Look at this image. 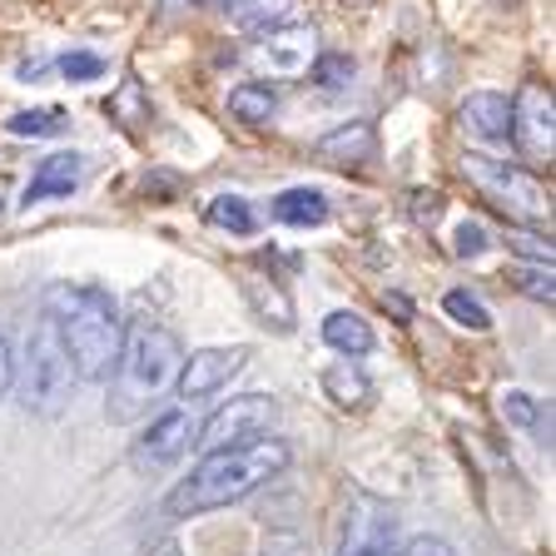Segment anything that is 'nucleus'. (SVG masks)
<instances>
[{"label": "nucleus", "instance_id": "1", "mask_svg": "<svg viewBox=\"0 0 556 556\" xmlns=\"http://www.w3.org/2000/svg\"><path fill=\"white\" fill-rule=\"evenodd\" d=\"M46 318L60 328L75 378L80 382H110L125 348V324L115 313V299L94 283H60L46 299Z\"/></svg>", "mask_w": 556, "mask_h": 556}, {"label": "nucleus", "instance_id": "2", "mask_svg": "<svg viewBox=\"0 0 556 556\" xmlns=\"http://www.w3.org/2000/svg\"><path fill=\"white\" fill-rule=\"evenodd\" d=\"M283 467H289V442H278V438L204 452V463L169 492V517H194V511H214V507H229V502H243L249 492H258L268 477L283 472Z\"/></svg>", "mask_w": 556, "mask_h": 556}, {"label": "nucleus", "instance_id": "3", "mask_svg": "<svg viewBox=\"0 0 556 556\" xmlns=\"http://www.w3.org/2000/svg\"><path fill=\"white\" fill-rule=\"evenodd\" d=\"M179 363H185V348H179V333L160 318H139L125 333V348H119V363L110 372V417L115 422H135L144 417L179 378Z\"/></svg>", "mask_w": 556, "mask_h": 556}, {"label": "nucleus", "instance_id": "4", "mask_svg": "<svg viewBox=\"0 0 556 556\" xmlns=\"http://www.w3.org/2000/svg\"><path fill=\"white\" fill-rule=\"evenodd\" d=\"M75 363H70L65 343H60V328L50 318L25 333L21 358H11V388L21 397V407L30 417H60L70 407V393H75Z\"/></svg>", "mask_w": 556, "mask_h": 556}, {"label": "nucleus", "instance_id": "5", "mask_svg": "<svg viewBox=\"0 0 556 556\" xmlns=\"http://www.w3.org/2000/svg\"><path fill=\"white\" fill-rule=\"evenodd\" d=\"M463 174L472 179L477 189H482L486 199H492V204L507 208V214H517V219L542 224L546 214H552L546 189L536 185L527 169H517L511 160H497V154H482V150H467L463 154Z\"/></svg>", "mask_w": 556, "mask_h": 556}, {"label": "nucleus", "instance_id": "6", "mask_svg": "<svg viewBox=\"0 0 556 556\" xmlns=\"http://www.w3.org/2000/svg\"><path fill=\"white\" fill-rule=\"evenodd\" d=\"M278 417V403L264 393H243V397H229V407H219V413L208 417L204 428H199V447L204 452H219V447H243V442H258L268 438V428H274Z\"/></svg>", "mask_w": 556, "mask_h": 556}, {"label": "nucleus", "instance_id": "7", "mask_svg": "<svg viewBox=\"0 0 556 556\" xmlns=\"http://www.w3.org/2000/svg\"><path fill=\"white\" fill-rule=\"evenodd\" d=\"M338 556H397V527H393V517H388L382 502L358 497L348 507Z\"/></svg>", "mask_w": 556, "mask_h": 556}, {"label": "nucleus", "instance_id": "8", "mask_svg": "<svg viewBox=\"0 0 556 556\" xmlns=\"http://www.w3.org/2000/svg\"><path fill=\"white\" fill-rule=\"evenodd\" d=\"M243 348H199V353H189L185 363H179V378H174V388H179V397H208L219 393V388H229V378H239L243 368Z\"/></svg>", "mask_w": 556, "mask_h": 556}, {"label": "nucleus", "instance_id": "9", "mask_svg": "<svg viewBox=\"0 0 556 556\" xmlns=\"http://www.w3.org/2000/svg\"><path fill=\"white\" fill-rule=\"evenodd\" d=\"M457 119H463L467 135L486 139V144H517V110H511V100L497 94V90L467 94L463 110H457Z\"/></svg>", "mask_w": 556, "mask_h": 556}, {"label": "nucleus", "instance_id": "10", "mask_svg": "<svg viewBox=\"0 0 556 556\" xmlns=\"http://www.w3.org/2000/svg\"><path fill=\"white\" fill-rule=\"evenodd\" d=\"M80 174H85V154L75 150H60V154H46L40 160V169L30 174V185H25L21 204H50V199H70V189L80 185Z\"/></svg>", "mask_w": 556, "mask_h": 556}, {"label": "nucleus", "instance_id": "11", "mask_svg": "<svg viewBox=\"0 0 556 556\" xmlns=\"http://www.w3.org/2000/svg\"><path fill=\"white\" fill-rule=\"evenodd\" d=\"M189 442H194V417H189L185 407H174V413H160L150 428H144V438L135 442V452L150 467H164V463H174Z\"/></svg>", "mask_w": 556, "mask_h": 556}, {"label": "nucleus", "instance_id": "12", "mask_svg": "<svg viewBox=\"0 0 556 556\" xmlns=\"http://www.w3.org/2000/svg\"><path fill=\"white\" fill-rule=\"evenodd\" d=\"M511 110H517V144L527 154H552V90H542V85H527V90L511 100Z\"/></svg>", "mask_w": 556, "mask_h": 556}, {"label": "nucleus", "instance_id": "13", "mask_svg": "<svg viewBox=\"0 0 556 556\" xmlns=\"http://www.w3.org/2000/svg\"><path fill=\"white\" fill-rule=\"evenodd\" d=\"M308 55H313L308 25H278V30L264 35V46H258V60H264L274 75H299V70H308Z\"/></svg>", "mask_w": 556, "mask_h": 556}, {"label": "nucleus", "instance_id": "14", "mask_svg": "<svg viewBox=\"0 0 556 556\" xmlns=\"http://www.w3.org/2000/svg\"><path fill=\"white\" fill-rule=\"evenodd\" d=\"M372 144H378V135H372L368 119H348V125H338L333 135L318 139V154H324L328 164H368Z\"/></svg>", "mask_w": 556, "mask_h": 556}, {"label": "nucleus", "instance_id": "15", "mask_svg": "<svg viewBox=\"0 0 556 556\" xmlns=\"http://www.w3.org/2000/svg\"><path fill=\"white\" fill-rule=\"evenodd\" d=\"M224 15H229L239 30L268 35L278 25H293V0H224Z\"/></svg>", "mask_w": 556, "mask_h": 556}, {"label": "nucleus", "instance_id": "16", "mask_svg": "<svg viewBox=\"0 0 556 556\" xmlns=\"http://www.w3.org/2000/svg\"><path fill=\"white\" fill-rule=\"evenodd\" d=\"M324 343L333 353H343V358H363V353H372V328L353 308H338L324 318Z\"/></svg>", "mask_w": 556, "mask_h": 556}, {"label": "nucleus", "instance_id": "17", "mask_svg": "<svg viewBox=\"0 0 556 556\" xmlns=\"http://www.w3.org/2000/svg\"><path fill=\"white\" fill-rule=\"evenodd\" d=\"M274 219L289 229H318V224H328V199L318 189H283L274 199Z\"/></svg>", "mask_w": 556, "mask_h": 556}, {"label": "nucleus", "instance_id": "18", "mask_svg": "<svg viewBox=\"0 0 556 556\" xmlns=\"http://www.w3.org/2000/svg\"><path fill=\"white\" fill-rule=\"evenodd\" d=\"M229 110L243 125H268L278 115V90L268 80H243L229 90Z\"/></svg>", "mask_w": 556, "mask_h": 556}, {"label": "nucleus", "instance_id": "19", "mask_svg": "<svg viewBox=\"0 0 556 556\" xmlns=\"http://www.w3.org/2000/svg\"><path fill=\"white\" fill-rule=\"evenodd\" d=\"M15 139H50V135H65L70 129V115L55 110V104H40V110H21V115L5 119Z\"/></svg>", "mask_w": 556, "mask_h": 556}, {"label": "nucleus", "instance_id": "20", "mask_svg": "<svg viewBox=\"0 0 556 556\" xmlns=\"http://www.w3.org/2000/svg\"><path fill=\"white\" fill-rule=\"evenodd\" d=\"M204 219L214 224V229H229V233H254V229H258L254 204H249V199H239V194H219V199H208Z\"/></svg>", "mask_w": 556, "mask_h": 556}, {"label": "nucleus", "instance_id": "21", "mask_svg": "<svg viewBox=\"0 0 556 556\" xmlns=\"http://www.w3.org/2000/svg\"><path fill=\"white\" fill-rule=\"evenodd\" d=\"M442 313H447L457 328H472V333H486V328H492V313H486V303L477 299V293H467V289L442 293Z\"/></svg>", "mask_w": 556, "mask_h": 556}, {"label": "nucleus", "instance_id": "22", "mask_svg": "<svg viewBox=\"0 0 556 556\" xmlns=\"http://www.w3.org/2000/svg\"><path fill=\"white\" fill-rule=\"evenodd\" d=\"M353 75H358V60L343 55V50L318 55V60H313V70H308V80L318 85V90H348V85H353Z\"/></svg>", "mask_w": 556, "mask_h": 556}, {"label": "nucleus", "instance_id": "23", "mask_svg": "<svg viewBox=\"0 0 556 556\" xmlns=\"http://www.w3.org/2000/svg\"><path fill=\"white\" fill-rule=\"evenodd\" d=\"M324 388L333 393V403H343V407H348V403H363V397H368V378L353 368V358H343L338 368H328V372H324Z\"/></svg>", "mask_w": 556, "mask_h": 556}, {"label": "nucleus", "instance_id": "24", "mask_svg": "<svg viewBox=\"0 0 556 556\" xmlns=\"http://www.w3.org/2000/svg\"><path fill=\"white\" fill-rule=\"evenodd\" d=\"M497 407H502V417H507L511 428H542L546 417H552V413L542 417V403H536L532 393H521V388H507Z\"/></svg>", "mask_w": 556, "mask_h": 556}, {"label": "nucleus", "instance_id": "25", "mask_svg": "<svg viewBox=\"0 0 556 556\" xmlns=\"http://www.w3.org/2000/svg\"><path fill=\"white\" fill-rule=\"evenodd\" d=\"M511 289L527 293L532 303H552L556 299V283H552V264H532V268H511Z\"/></svg>", "mask_w": 556, "mask_h": 556}, {"label": "nucleus", "instance_id": "26", "mask_svg": "<svg viewBox=\"0 0 556 556\" xmlns=\"http://www.w3.org/2000/svg\"><path fill=\"white\" fill-rule=\"evenodd\" d=\"M492 249V233H486L482 219H463L457 229H452V254L467 258V264H477V258Z\"/></svg>", "mask_w": 556, "mask_h": 556}, {"label": "nucleus", "instance_id": "27", "mask_svg": "<svg viewBox=\"0 0 556 556\" xmlns=\"http://www.w3.org/2000/svg\"><path fill=\"white\" fill-rule=\"evenodd\" d=\"M60 75H65L70 85H90L104 75V60L94 55V50H70V55H60Z\"/></svg>", "mask_w": 556, "mask_h": 556}, {"label": "nucleus", "instance_id": "28", "mask_svg": "<svg viewBox=\"0 0 556 556\" xmlns=\"http://www.w3.org/2000/svg\"><path fill=\"white\" fill-rule=\"evenodd\" d=\"M511 249L517 254H527L532 264H552V239H542V233H511Z\"/></svg>", "mask_w": 556, "mask_h": 556}, {"label": "nucleus", "instance_id": "29", "mask_svg": "<svg viewBox=\"0 0 556 556\" xmlns=\"http://www.w3.org/2000/svg\"><path fill=\"white\" fill-rule=\"evenodd\" d=\"M397 556H457L442 536H413L407 546H397Z\"/></svg>", "mask_w": 556, "mask_h": 556}, {"label": "nucleus", "instance_id": "30", "mask_svg": "<svg viewBox=\"0 0 556 556\" xmlns=\"http://www.w3.org/2000/svg\"><path fill=\"white\" fill-rule=\"evenodd\" d=\"M11 338H5V328H0V397L11 393Z\"/></svg>", "mask_w": 556, "mask_h": 556}, {"label": "nucleus", "instance_id": "31", "mask_svg": "<svg viewBox=\"0 0 556 556\" xmlns=\"http://www.w3.org/2000/svg\"><path fill=\"white\" fill-rule=\"evenodd\" d=\"M214 0H160V15H179V11H204Z\"/></svg>", "mask_w": 556, "mask_h": 556}, {"label": "nucleus", "instance_id": "32", "mask_svg": "<svg viewBox=\"0 0 556 556\" xmlns=\"http://www.w3.org/2000/svg\"><path fill=\"white\" fill-rule=\"evenodd\" d=\"M46 60H25V65H21V80H40V75H46Z\"/></svg>", "mask_w": 556, "mask_h": 556}, {"label": "nucleus", "instance_id": "33", "mask_svg": "<svg viewBox=\"0 0 556 556\" xmlns=\"http://www.w3.org/2000/svg\"><path fill=\"white\" fill-rule=\"evenodd\" d=\"M154 556H185V552H179L174 542H164V546H154Z\"/></svg>", "mask_w": 556, "mask_h": 556}, {"label": "nucleus", "instance_id": "34", "mask_svg": "<svg viewBox=\"0 0 556 556\" xmlns=\"http://www.w3.org/2000/svg\"><path fill=\"white\" fill-rule=\"evenodd\" d=\"M348 5H372V0H348Z\"/></svg>", "mask_w": 556, "mask_h": 556}, {"label": "nucleus", "instance_id": "35", "mask_svg": "<svg viewBox=\"0 0 556 556\" xmlns=\"http://www.w3.org/2000/svg\"><path fill=\"white\" fill-rule=\"evenodd\" d=\"M0 194H5V179H0Z\"/></svg>", "mask_w": 556, "mask_h": 556}]
</instances>
